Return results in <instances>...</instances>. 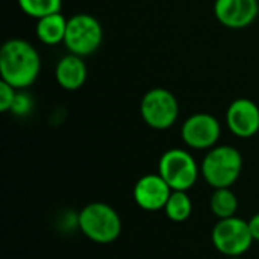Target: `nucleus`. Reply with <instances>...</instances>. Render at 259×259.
Instances as JSON below:
<instances>
[{"mask_svg":"<svg viewBox=\"0 0 259 259\" xmlns=\"http://www.w3.org/2000/svg\"><path fill=\"white\" fill-rule=\"evenodd\" d=\"M41 59L36 49L26 39L11 38L0 49V76L2 80L15 90L30 87L39 74Z\"/></svg>","mask_w":259,"mask_h":259,"instance_id":"nucleus-1","label":"nucleus"},{"mask_svg":"<svg viewBox=\"0 0 259 259\" xmlns=\"http://www.w3.org/2000/svg\"><path fill=\"white\" fill-rule=\"evenodd\" d=\"M77 228L91 241L97 244L114 243L121 235V219L118 212L103 202L85 205L77 214Z\"/></svg>","mask_w":259,"mask_h":259,"instance_id":"nucleus-2","label":"nucleus"},{"mask_svg":"<svg viewBox=\"0 0 259 259\" xmlns=\"http://www.w3.org/2000/svg\"><path fill=\"white\" fill-rule=\"evenodd\" d=\"M243 170V156L232 146H215L208 150L202 164L200 175L215 188H231L240 178Z\"/></svg>","mask_w":259,"mask_h":259,"instance_id":"nucleus-3","label":"nucleus"},{"mask_svg":"<svg viewBox=\"0 0 259 259\" xmlns=\"http://www.w3.org/2000/svg\"><path fill=\"white\" fill-rule=\"evenodd\" d=\"M158 173L173 191H188L196 185L200 167L190 152L175 147L164 152L159 158Z\"/></svg>","mask_w":259,"mask_h":259,"instance_id":"nucleus-4","label":"nucleus"},{"mask_svg":"<svg viewBox=\"0 0 259 259\" xmlns=\"http://www.w3.org/2000/svg\"><path fill=\"white\" fill-rule=\"evenodd\" d=\"M211 241L217 252L228 258L243 256L255 241L249 228V222L234 215L219 220L212 228Z\"/></svg>","mask_w":259,"mask_h":259,"instance_id":"nucleus-5","label":"nucleus"},{"mask_svg":"<svg viewBox=\"0 0 259 259\" xmlns=\"http://www.w3.org/2000/svg\"><path fill=\"white\" fill-rule=\"evenodd\" d=\"M103 41V29L100 21L91 14H76L68 18L64 44L70 53L77 56H90L100 47Z\"/></svg>","mask_w":259,"mask_h":259,"instance_id":"nucleus-6","label":"nucleus"},{"mask_svg":"<svg viewBox=\"0 0 259 259\" xmlns=\"http://www.w3.org/2000/svg\"><path fill=\"white\" fill-rule=\"evenodd\" d=\"M140 114L149 127L165 131L178 121L179 103L171 91L165 88H153L143 96Z\"/></svg>","mask_w":259,"mask_h":259,"instance_id":"nucleus-7","label":"nucleus"},{"mask_svg":"<svg viewBox=\"0 0 259 259\" xmlns=\"http://www.w3.org/2000/svg\"><path fill=\"white\" fill-rule=\"evenodd\" d=\"M222 135L220 121L206 112L188 117L181 129L184 143L194 150H209L217 146Z\"/></svg>","mask_w":259,"mask_h":259,"instance_id":"nucleus-8","label":"nucleus"},{"mask_svg":"<svg viewBox=\"0 0 259 259\" xmlns=\"http://www.w3.org/2000/svg\"><path fill=\"white\" fill-rule=\"evenodd\" d=\"M171 191L173 190L159 173H149L137 181L134 187V200L141 209L153 212L165 208Z\"/></svg>","mask_w":259,"mask_h":259,"instance_id":"nucleus-9","label":"nucleus"},{"mask_svg":"<svg viewBox=\"0 0 259 259\" xmlns=\"http://www.w3.org/2000/svg\"><path fill=\"white\" fill-rule=\"evenodd\" d=\"M226 124L238 138H252L259 132V106L247 97L234 100L226 111Z\"/></svg>","mask_w":259,"mask_h":259,"instance_id":"nucleus-10","label":"nucleus"},{"mask_svg":"<svg viewBox=\"0 0 259 259\" xmlns=\"http://www.w3.org/2000/svg\"><path fill=\"white\" fill-rule=\"evenodd\" d=\"M259 12V0H215L214 15L229 29H244L250 26Z\"/></svg>","mask_w":259,"mask_h":259,"instance_id":"nucleus-11","label":"nucleus"},{"mask_svg":"<svg viewBox=\"0 0 259 259\" xmlns=\"http://www.w3.org/2000/svg\"><path fill=\"white\" fill-rule=\"evenodd\" d=\"M88 76V68L82 56L68 53L62 56L55 68V79L58 85L67 91H76L83 87Z\"/></svg>","mask_w":259,"mask_h":259,"instance_id":"nucleus-12","label":"nucleus"},{"mask_svg":"<svg viewBox=\"0 0 259 259\" xmlns=\"http://www.w3.org/2000/svg\"><path fill=\"white\" fill-rule=\"evenodd\" d=\"M67 23L68 20L61 12L50 14L39 18L35 27L38 39L46 46H56L59 42H64Z\"/></svg>","mask_w":259,"mask_h":259,"instance_id":"nucleus-13","label":"nucleus"},{"mask_svg":"<svg viewBox=\"0 0 259 259\" xmlns=\"http://www.w3.org/2000/svg\"><path fill=\"white\" fill-rule=\"evenodd\" d=\"M209 206H211L212 214L219 220L229 219L237 214L238 199L231 188H215L211 196Z\"/></svg>","mask_w":259,"mask_h":259,"instance_id":"nucleus-14","label":"nucleus"},{"mask_svg":"<svg viewBox=\"0 0 259 259\" xmlns=\"http://www.w3.org/2000/svg\"><path fill=\"white\" fill-rule=\"evenodd\" d=\"M164 212L175 223L187 222L193 214V202L188 196V191H171Z\"/></svg>","mask_w":259,"mask_h":259,"instance_id":"nucleus-15","label":"nucleus"},{"mask_svg":"<svg viewBox=\"0 0 259 259\" xmlns=\"http://www.w3.org/2000/svg\"><path fill=\"white\" fill-rule=\"evenodd\" d=\"M20 9L32 17V18H42L50 14L61 12L62 8V0H17Z\"/></svg>","mask_w":259,"mask_h":259,"instance_id":"nucleus-16","label":"nucleus"},{"mask_svg":"<svg viewBox=\"0 0 259 259\" xmlns=\"http://www.w3.org/2000/svg\"><path fill=\"white\" fill-rule=\"evenodd\" d=\"M15 97H17V90L8 82L0 80V111L2 112L11 111Z\"/></svg>","mask_w":259,"mask_h":259,"instance_id":"nucleus-17","label":"nucleus"},{"mask_svg":"<svg viewBox=\"0 0 259 259\" xmlns=\"http://www.w3.org/2000/svg\"><path fill=\"white\" fill-rule=\"evenodd\" d=\"M32 105H33V102L29 94L17 93V97L11 108V112H14L15 115H27L32 109Z\"/></svg>","mask_w":259,"mask_h":259,"instance_id":"nucleus-18","label":"nucleus"},{"mask_svg":"<svg viewBox=\"0 0 259 259\" xmlns=\"http://www.w3.org/2000/svg\"><path fill=\"white\" fill-rule=\"evenodd\" d=\"M249 228L255 241H259V212L249 220Z\"/></svg>","mask_w":259,"mask_h":259,"instance_id":"nucleus-19","label":"nucleus"},{"mask_svg":"<svg viewBox=\"0 0 259 259\" xmlns=\"http://www.w3.org/2000/svg\"><path fill=\"white\" fill-rule=\"evenodd\" d=\"M228 259H243V258H241V256H240V258H228Z\"/></svg>","mask_w":259,"mask_h":259,"instance_id":"nucleus-20","label":"nucleus"}]
</instances>
